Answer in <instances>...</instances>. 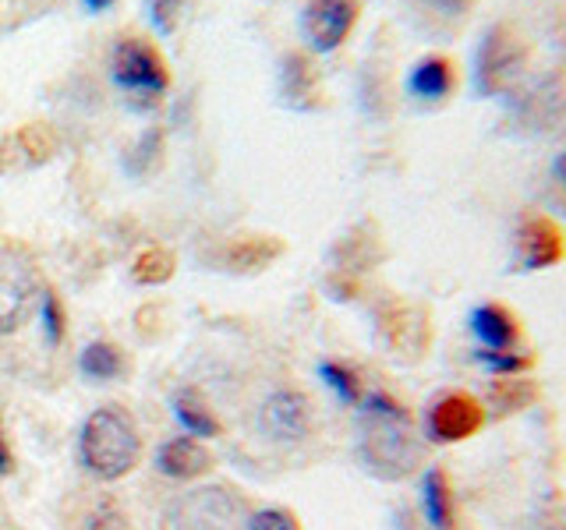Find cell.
<instances>
[{
    "label": "cell",
    "mask_w": 566,
    "mask_h": 530,
    "mask_svg": "<svg viewBox=\"0 0 566 530\" xmlns=\"http://www.w3.org/2000/svg\"><path fill=\"white\" fill-rule=\"evenodd\" d=\"M424 438L411 411L389 393H365L358 403V459L379 481H403L421 467Z\"/></svg>",
    "instance_id": "6da1fadb"
},
{
    "label": "cell",
    "mask_w": 566,
    "mask_h": 530,
    "mask_svg": "<svg viewBox=\"0 0 566 530\" xmlns=\"http://www.w3.org/2000/svg\"><path fill=\"white\" fill-rule=\"evenodd\" d=\"M142 438L120 406H99L78 428V464L99 481H120L138 464Z\"/></svg>",
    "instance_id": "7a4b0ae2"
},
{
    "label": "cell",
    "mask_w": 566,
    "mask_h": 530,
    "mask_svg": "<svg viewBox=\"0 0 566 530\" xmlns=\"http://www.w3.org/2000/svg\"><path fill=\"white\" fill-rule=\"evenodd\" d=\"M531 67V46L510 22H492L471 57V88L478 99H503L517 93Z\"/></svg>",
    "instance_id": "3957f363"
},
{
    "label": "cell",
    "mask_w": 566,
    "mask_h": 530,
    "mask_svg": "<svg viewBox=\"0 0 566 530\" xmlns=\"http://www.w3.org/2000/svg\"><path fill=\"white\" fill-rule=\"evenodd\" d=\"M566 258L563 226L538 209L517 212L510 230V273H545Z\"/></svg>",
    "instance_id": "277c9868"
},
{
    "label": "cell",
    "mask_w": 566,
    "mask_h": 530,
    "mask_svg": "<svg viewBox=\"0 0 566 530\" xmlns=\"http://www.w3.org/2000/svg\"><path fill=\"white\" fill-rule=\"evenodd\" d=\"M111 78L117 82L120 93H128L142 106H153L170 85L164 57H159L156 46L142 40V35H124V40H117L111 53Z\"/></svg>",
    "instance_id": "5b68a950"
},
{
    "label": "cell",
    "mask_w": 566,
    "mask_h": 530,
    "mask_svg": "<svg viewBox=\"0 0 566 530\" xmlns=\"http://www.w3.org/2000/svg\"><path fill=\"white\" fill-rule=\"evenodd\" d=\"M485 424V403L468 389H442L429 400L421 414V438L436 442V446H453V442H468L482 432Z\"/></svg>",
    "instance_id": "8992f818"
},
{
    "label": "cell",
    "mask_w": 566,
    "mask_h": 530,
    "mask_svg": "<svg viewBox=\"0 0 566 530\" xmlns=\"http://www.w3.org/2000/svg\"><path fill=\"white\" fill-rule=\"evenodd\" d=\"M177 530H244V509L230 488H199L174 506Z\"/></svg>",
    "instance_id": "52a82bcc"
},
{
    "label": "cell",
    "mask_w": 566,
    "mask_h": 530,
    "mask_svg": "<svg viewBox=\"0 0 566 530\" xmlns=\"http://www.w3.org/2000/svg\"><path fill=\"white\" fill-rule=\"evenodd\" d=\"M354 22H358L354 0H308L301 11V35L312 53H333L347 43Z\"/></svg>",
    "instance_id": "ba28073f"
},
{
    "label": "cell",
    "mask_w": 566,
    "mask_h": 530,
    "mask_svg": "<svg viewBox=\"0 0 566 530\" xmlns=\"http://www.w3.org/2000/svg\"><path fill=\"white\" fill-rule=\"evenodd\" d=\"M259 432L270 442H301L312 432V406L294 389H276L259 406Z\"/></svg>",
    "instance_id": "9c48e42d"
},
{
    "label": "cell",
    "mask_w": 566,
    "mask_h": 530,
    "mask_svg": "<svg viewBox=\"0 0 566 530\" xmlns=\"http://www.w3.org/2000/svg\"><path fill=\"white\" fill-rule=\"evenodd\" d=\"M40 287H35L32 273L18 262H0V336L22 329L40 300Z\"/></svg>",
    "instance_id": "30bf717a"
},
{
    "label": "cell",
    "mask_w": 566,
    "mask_h": 530,
    "mask_svg": "<svg viewBox=\"0 0 566 530\" xmlns=\"http://www.w3.org/2000/svg\"><path fill=\"white\" fill-rule=\"evenodd\" d=\"M468 329L478 347L485 350H517L524 343L521 318L513 308L500 305V300H482L468 315Z\"/></svg>",
    "instance_id": "8fae6325"
},
{
    "label": "cell",
    "mask_w": 566,
    "mask_h": 530,
    "mask_svg": "<svg viewBox=\"0 0 566 530\" xmlns=\"http://www.w3.org/2000/svg\"><path fill=\"white\" fill-rule=\"evenodd\" d=\"M212 467V456L195 435H177L156 449V470L170 481H195Z\"/></svg>",
    "instance_id": "7c38bea8"
},
{
    "label": "cell",
    "mask_w": 566,
    "mask_h": 530,
    "mask_svg": "<svg viewBox=\"0 0 566 530\" xmlns=\"http://www.w3.org/2000/svg\"><path fill=\"white\" fill-rule=\"evenodd\" d=\"M418 499H421V517L432 530H453L457 527V499L450 474L442 467H424L418 481Z\"/></svg>",
    "instance_id": "4fadbf2b"
},
{
    "label": "cell",
    "mask_w": 566,
    "mask_h": 530,
    "mask_svg": "<svg viewBox=\"0 0 566 530\" xmlns=\"http://www.w3.org/2000/svg\"><path fill=\"white\" fill-rule=\"evenodd\" d=\"M457 88V64L450 57H442V53H429V57H421L411 75H407V93L421 103H442L450 99Z\"/></svg>",
    "instance_id": "5bb4252c"
},
{
    "label": "cell",
    "mask_w": 566,
    "mask_h": 530,
    "mask_svg": "<svg viewBox=\"0 0 566 530\" xmlns=\"http://www.w3.org/2000/svg\"><path fill=\"white\" fill-rule=\"evenodd\" d=\"M280 88L294 106H301V110H312V106L323 103V85H318L315 64L308 57H301V53H291V57L283 61Z\"/></svg>",
    "instance_id": "9a60e30c"
},
{
    "label": "cell",
    "mask_w": 566,
    "mask_h": 530,
    "mask_svg": "<svg viewBox=\"0 0 566 530\" xmlns=\"http://www.w3.org/2000/svg\"><path fill=\"white\" fill-rule=\"evenodd\" d=\"M170 406H174V417H177V424L185 428V435L212 438V435L220 432V421L212 417L209 403L202 400L199 389H177L174 400H170Z\"/></svg>",
    "instance_id": "2e32d148"
},
{
    "label": "cell",
    "mask_w": 566,
    "mask_h": 530,
    "mask_svg": "<svg viewBox=\"0 0 566 530\" xmlns=\"http://www.w3.org/2000/svg\"><path fill=\"white\" fill-rule=\"evenodd\" d=\"M415 329H421V322H415V315L403 305H394L379 318V340L389 347V353H400V350H411V347L418 353L421 336H415Z\"/></svg>",
    "instance_id": "e0dca14e"
},
{
    "label": "cell",
    "mask_w": 566,
    "mask_h": 530,
    "mask_svg": "<svg viewBox=\"0 0 566 530\" xmlns=\"http://www.w3.org/2000/svg\"><path fill=\"white\" fill-rule=\"evenodd\" d=\"M78 371H82L85 379H93V382H111V379H117L120 371H124V353H120L117 343L96 340V343L82 347Z\"/></svg>",
    "instance_id": "ac0fdd59"
},
{
    "label": "cell",
    "mask_w": 566,
    "mask_h": 530,
    "mask_svg": "<svg viewBox=\"0 0 566 530\" xmlns=\"http://www.w3.org/2000/svg\"><path fill=\"white\" fill-rule=\"evenodd\" d=\"M474 364H482V371H489L492 379H521L535 368V358L527 350H474Z\"/></svg>",
    "instance_id": "d6986e66"
},
{
    "label": "cell",
    "mask_w": 566,
    "mask_h": 530,
    "mask_svg": "<svg viewBox=\"0 0 566 530\" xmlns=\"http://www.w3.org/2000/svg\"><path fill=\"white\" fill-rule=\"evenodd\" d=\"M318 379L326 382L329 393L340 400L344 406H358L361 396H365V389H361V379H358V371L340 364V361H323L318 364Z\"/></svg>",
    "instance_id": "ffe728a7"
},
{
    "label": "cell",
    "mask_w": 566,
    "mask_h": 530,
    "mask_svg": "<svg viewBox=\"0 0 566 530\" xmlns=\"http://www.w3.org/2000/svg\"><path fill=\"white\" fill-rule=\"evenodd\" d=\"M170 276H174V255L167 247H146L132 265V279L142 283V287H159Z\"/></svg>",
    "instance_id": "44dd1931"
},
{
    "label": "cell",
    "mask_w": 566,
    "mask_h": 530,
    "mask_svg": "<svg viewBox=\"0 0 566 530\" xmlns=\"http://www.w3.org/2000/svg\"><path fill=\"white\" fill-rule=\"evenodd\" d=\"M43 336L50 347H57L64 340V308L53 290H43Z\"/></svg>",
    "instance_id": "7402d4cb"
},
{
    "label": "cell",
    "mask_w": 566,
    "mask_h": 530,
    "mask_svg": "<svg viewBox=\"0 0 566 530\" xmlns=\"http://www.w3.org/2000/svg\"><path fill=\"white\" fill-rule=\"evenodd\" d=\"M181 8H185V0H146V14H149L153 29H159V35L174 32Z\"/></svg>",
    "instance_id": "603a6c76"
},
{
    "label": "cell",
    "mask_w": 566,
    "mask_h": 530,
    "mask_svg": "<svg viewBox=\"0 0 566 530\" xmlns=\"http://www.w3.org/2000/svg\"><path fill=\"white\" fill-rule=\"evenodd\" d=\"M244 530H301V527H297L291 509L273 506V509H259L255 517H248Z\"/></svg>",
    "instance_id": "cb8c5ba5"
},
{
    "label": "cell",
    "mask_w": 566,
    "mask_h": 530,
    "mask_svg": "<svg viewBox=\"0 0 566 530\" xmlns=\"http://www.w3.org/2000/svg\"><path fill=\"white\" fill-rule=\"evenodd\" d=\"M85 530H128V523H124L120 509L114 502H99L93 512H88Z\"/></svg>",
    "instance_id": "d4e9b609"
},
{
    "label": "cell",
    "mask_w": 566,
    "mask_h": 530,
    "mask_svg": "<svg viewBox=\"0 0 566 530\" xmlns=\"http://www.w3.org/2000/svg\"><path fill=\"white\" fill-rule=\"evenodd\" d=\"M429 8H436L439 14H468L474 8V0H424Z\"/></svg>",
    "instance_id": "484cf974"
},
{
    "label": "cell",
    "mask_w": 566,
    "mask_h": 530,
    "mask_svg": "<svg viewBox=\"0 0 566 530\" xmlns=\"http://www.w3.org/2000/svg\"><path fill=\"white\" fill-rule=\"evenodd\" d=\"M14 470V459H11V446L4 438V424H0V477H8Z\"/></svg>",
    "instance_id": "4316f807"
},
{
    "label": "cell",
    "mask_w": 566,
    "mask_h": 530,
    "mask_svg": "<svg viewBox=\"0 0 566 530\" xmlns=\"http://www.w3.org/2000/svg\"><path fill=\"white\" fill-rule=\"evenodd\" d=\"M553 181H556V188L566 191V149L553 159Z\"/></svg>",
    "instance_id": "83f0119b"
},
{
    "label": "cell",
    "mask_w": 566,
    "mask_h": 530,
    "mask_svg": "<svg viewBox=\"0 0 566 530\" xmlns=\"http://www.w3.org/2000/svg\"><path fill=\"white\" fill-rule=\"evenodd\" d=\"M111 4H114V0H85V8H88V11H106Z\"/></svg>",
    "instance_id": "f1b7e54d"
}]
</instances>
